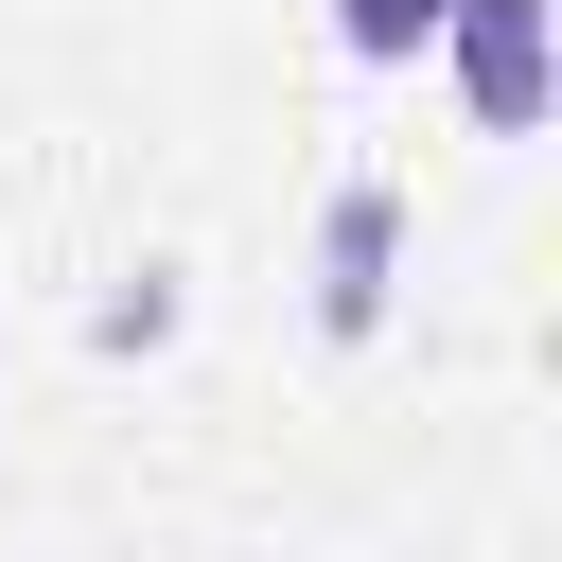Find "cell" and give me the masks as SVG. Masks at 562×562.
I'll list each match as a JSON object with an SVG mask.
<instances>
[{
	"mask_svg": "<svg viewBox=\"0 0 562 562\" xmlns=\"http://www.w3.org/2000/svg\"><path fill=\"white\" fill-rule=\"evenodd\" d=\"M439 53H457V105L492 140H527L544 123V70H562V18L544 0H439Z\"/></svg>",
	"mask_w": 562,
	"mask_h": 562,
	"instance_id": "obj_1",
	"label": "cell"
},
{
	"mask_svg": "<svg viewBox=\"0 0 562 562\" xmlns=\"http://www.w3.org/2000/svg\"><path fill=\"white\" fill-rule=\"evenodd\" d=\"M386 263H404V193H386V176H334V193H316V334H334V351L386 334Z\"/></svg>",
	"mask_w": 562,
	"mask_h": 562,
	"instance_id": "obj_2",
	"label": "cell"
},
{
	"mask_svg": "<svg viewBox=\"0 0 562 562\" xmlns=\"http://www.w3.org/2000/svg\"><path fill=\"white\" fill-rule=\"evenodd\" d=\"M334 53L351 70H422L439 53V0H334Z\"/></svg>",
	"mask_w": 562,
	"mask_h": 562,
	"instance_id": "obj_3",
	"label": "cell"
},
{
	"mask_svg": "<svg viewBox=\"0 0 562 562\" xmlns=\"http://www.w3.org/2000/svg\"><path fill=\"white\" fill-rule=\"evenodd\" d=\"M158 334H176V263H140V281L105 299V351H158Z\"/></svg>",
	"mask_w": 562,
	"mask_h": 562,
	"instance_id": "obj_4",
	"label": "cell"
}]
</instances>
